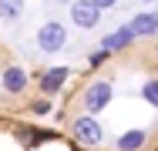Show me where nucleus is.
Listing matches in <instances>:
<instances>
[{"instance_id":"obj_10","label":"nucleus","mask_w":158,"mask_h":151,"mask_svg":"<svg viewBox=\"0 0 158 151\" xmlns=\"http://www.w3.org/2000/svg\"><path fill=\"white\" fill-rule=\"evenodd\" d=\"M24 14V0H0V20H17Z\"/></svg>"},{"instance_id":"obj_12","label":"nucleus","mask_w":158,"mask_h":151,"mask_svg":"<svg viewBox=\"0 0 158 151\" xmlns=\"http://www.w3.org/2000/svg\"><path fill=\"white\" fill-rule=\"evenodd\" d=\"M141 97H145L152 108H158V77H148V81L141 84Z\"/></svg>"},{"instance_id":"obj_9","label":"nucleus","mask_w":158,"mask_h":151,"mask_svg":"<svg viewBox=\"0 0 158 151\" xmlns=\"http://www.w3.org/2000/svg\"><path fill=\"white\" fill-rule=\"evenodd\" d=\"M131 40H135V30H131V27L125 24V27H118L114 34H108L101 47H108V51H125V47L131 44Z\"/></svg>"},{"instance_id":"obj_13","label":"nucleus","mask_w":158,"mask_h":151,"mask_svg":"<svg viewBox=\"0 0 158 151\" xmlns=\"http://www.w3.org/2000/svg\"><path fill=\"white\" fill-rule=\"evenodd\" d=\"M111 57V51H108V47H98L94 54H91V57H88V64H91V67H101V64H104V60Z\"/></svg>"},{"instance_id":"obj_4","label":"nucleus","mask_w":158,"mask_h":151,"mask_svg":"<svg viewBox=\"0 0 158 151\" xmlns=\"http://www.w3.org/2000/svg\"><path fill=\"white\" fill-rule=\"evenodd\" d=\"M71 131H74V138H77L81 145H88V148H94V145L104 141V128L98 124L94 114H81V118H74Z\"/></svg>"},{"instance_id":"obj_1","label":"nucleus","mask_w":158,"mask_h":151,"mask_svg":"<svg viewBox=\"0 0 158 151\" xmlns=\"http://www.w3.org/2000/svg\"><path fill=\"white\" fill-rule=\"evenodd\" d=\"M111 97H114V84L111 81H104V77H98L91 81L84 94H81V104H84V111L88 114H98V111H104L108 104H111Z\"/></svg>"},{"instance_id":"obj_11","label":"nucleus","mask_w":158,"mask_h":151,"mask_svg":"<svg viewBox=\"0 0 158 151\" xmlns=\"http://www.w3.org/2000/svg\"><path fill=\"white\" fill-rule=\"evenodd\" d=\"M20 138H24V145H40V141H47L54 134L51 131H40V128H20Z\"/></svg>"},{"instance_id":"obj_6","label":"nucleus","mask_w":158,"mask_h":151,"mask_svg":"<svg viewBox=\"0 0 158 151\" xmlns=\"http://www.w3.org/2000/svg\"><path fill=\"white\" fill-rule=\"evenodd\" d=\"M64 81H67V67H51V71L40 74V84H37V88H40L44 97H54V94H61Z\"/></svg>"},{"instance_id":"obj_3","label":"nucleus","mask_w":158,"mask_h":151,"mask_svg":"<svg viewBox=\"0 0 158 151\" xmlns=\"http://www.w3.org/2000/svg\"><path fill=\"white\" fill-rule=\"evenodd\" d=\"M71 7V24L81 30H94L98 20H101V7H98L94 0H71L67 3Z\"/></svg>"},{"instance_id":"obj_5","label":"nucleus","mask_w":158,"mask_h":151,"mask_svg":"<svg viewBox=\"0 0 158 151\" xmlns=\"http://www.w3.org/2000/svg\"><path fill=\"white\" fill-rule=\"evenodd\" d=\"M0 81H3V91H7V94H24V91H27V84H31L27 71H24V67H17V64L3 67Z\"/></svg>"},{"instance_id":"obj_7","label":"nucleus","mask_w":158,"mask_h":151,"mask_svg":"<svg viewBox=\"0 0 158 151\" xmlns=\"http://www.w3.org/2000/svg\"><path fill=\"white\" fill-rule=\"evenodd\" d=\"M128 27L135 30V37H155V34H158V14H155V10H141Z\"/></svg>"},{"instance_id":"obj_18","label":"nucleus","mask_w":158,"mask_h":151,"mask_svg":"<svg viewBox=\"0 0 158 151\" xmlns=\"http://www.w3.org/2000/svg\"><path fill=\"white\" fill-rule=\"evenodd\" d=\"M0 91H3V81H0Z\"/></svg>"},{"instance_id":"obj_15","label":"nucleus","mask_w":158,"mask_h":151,"mask_svg":"<svg viewBox=\"0 0 158 151\" xmlns=\"http://www.w3.org/2000/svg\"><path fill=\"white\" fill-rule=\"evenodd\" d=\"M98 7H101V10H108V7H118V0H94Z\"/></svg>"},{"instance_id":"obj_14","label":"nucleus","mask_w":158,"mask_h":151,"mask_svg":"<svg viewBox=\"0 0 158 151\" xmlns=\"http://www.w3.org/2000/svg\"><path fill=\"white\" fill-rule=\"evenodd\" d=\"M31 111H34V118H44V114H51V101H47V97L34 101V104H31Z\"/></svg>"},{"instance_id":"obj_2","label":"nucleus","mask_w":158,"mask_h":151,"mask_svg":"<svg viewBox=\"0 0 158 151\" xmlns=\"http://www.w3.org/2000/svg\"><path fill=\"white\" fill-rule=\"evenodd\" d=\"M64 44H67V27L61 20H47L37 30V47L44 54H57V51H64Z\"/></svg>"},{"instance_id":"obj_8","label":"nucleus","mask_w":158,"mask_h":151,"mask_svg":"<svg viewBox=\"0 0 158 151\" xmlns=\"http://www.w3.org/2000/svg\"><path fill=\"white\" fill-rule=\"evenodd\" d=\"M145 141H148V131H145V128H131L121 138H114V148L118 151H141Z\"/></svg>"},{"instance_id":"obj_16","label":"nucleus","mask_w":158,"mask_h":151,"mask_svg":"<svg viewBox=\"0 0 158 151\" xmlns=\"http://www.w3.org/2000/svg\"><path fill=\"white\" fill-rule=\"evenodd\" d=\"M54 3H71V0H54Z\"/></svg>"},{"instance_id":"obj_17","label":"nucleus","mask_w":158,"mask_h":151,"mask_svg":"<svg viewBox=\"0 0 158 151\" xmlns=\"http://www.w3.org/2000/svg\"><path fill=\"white\" fill-rule=\"evenodd\" d=\"M141 3H152V0H141Z\"/></svg>"}]
</instances>
